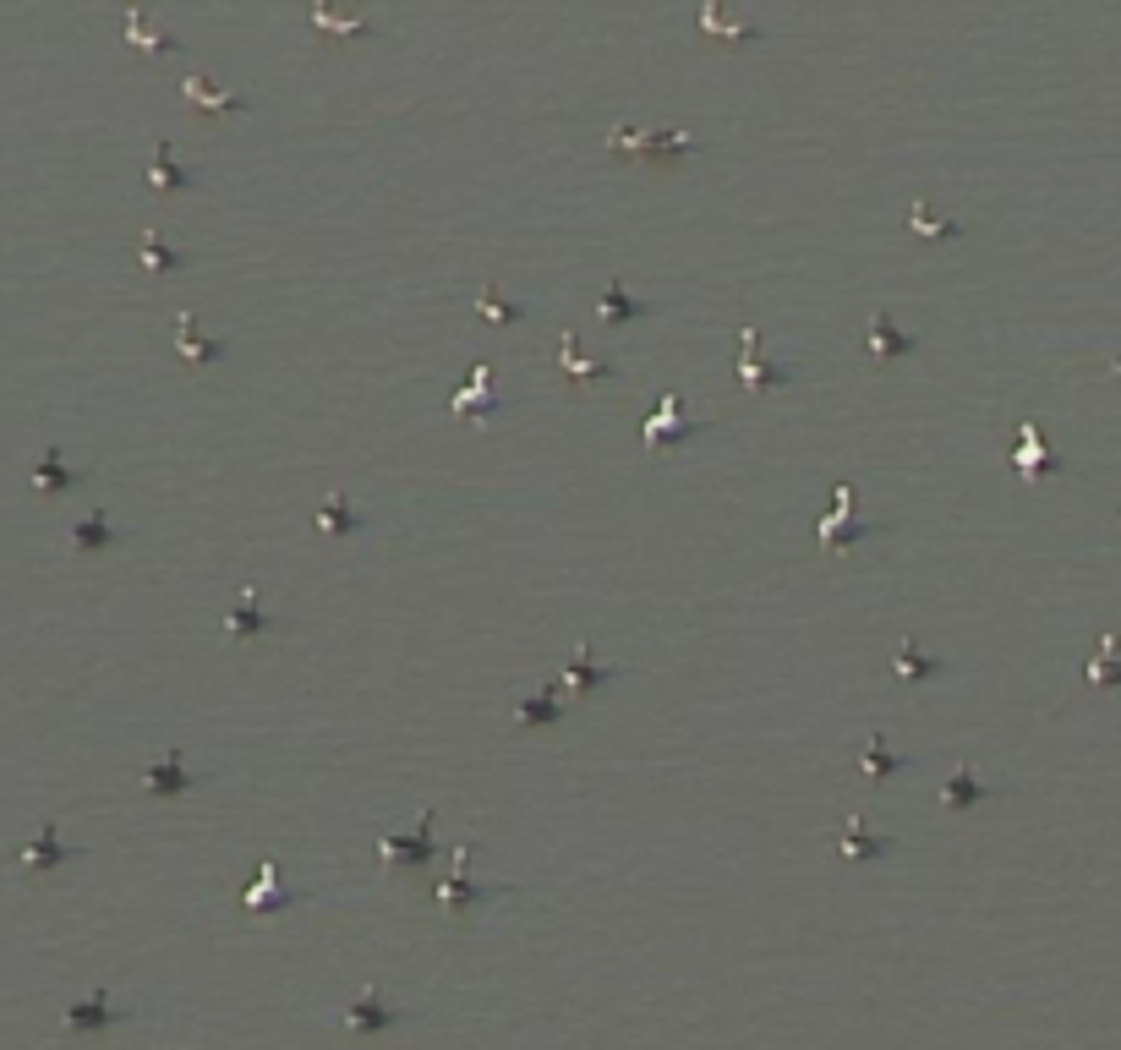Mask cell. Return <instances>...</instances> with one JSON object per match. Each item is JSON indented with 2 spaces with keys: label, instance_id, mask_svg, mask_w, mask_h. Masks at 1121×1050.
Wrapping results in <instances>:
<instances>
[{
  "label": "cell",
  "instance_id": "obj_1",
  "mask_svg": "<svg viewBox=\"0 0 1121 1050\" xmlns=\"http://www.w3.org/2000/svg\"><path fill=\"white\" fill-rule=\"evenodd\" d=\"M607 148L613 154H640V159H684V154H700V137L695 132H635V126H618L607 132Z\"/></svg>",
  "mask_w": 1121,
  "mask_h": 1050
},
{
  "label": "cell",
  "instance_id": "obj_2",
  "mask_svg": "<svg viewBox=\"0 0 1121 1050\" xmlns=\"http://www.w3.org/2000/svg\"><path fill=\"white\" fill-rule=\"evenodd\" d=\"M465 865H471V848L460 843V848H454V875L432 886V903H443V908H454V914H465V908H482V903H498V897H504L498 886H476Z\"/></svg>",
  "mask_w": 1121,
  "mask_h": 1050
},
{
  "label": "cell",
  "instance_id": "obj_3",
  "mask_svg": "<svg viewBox=\"0 0 1121 1050\" xmlns=\"http://www.w3.org/2000/svg\"><path fill=\"white\" fill-rule=\"evenodd\" d=\"M378 854L383 859H400V865H416L422 870L432 859V810H422V821H416V832H383L378 837Z\"/></svg>",
  "mask_w": 1121,
  "mask_h": 1050
},
{
  "label": "cell",
  "instance_id": "obj_4",
  "mask_svg": "<svg viewBox=\"0 0 1121 1050\" xmlns=\"http://www.w3.org/2000/svg\"><path fill=\"white\" fill-rule=\"evenodd\" d=\"M394 1023H405V1012L389 1007L383 990H361V996L345 1007V1029L350 1034H378V1029H394Z\"/></svg>",
  "mask_w": 1121,
  "mask_h": 1050
},
{
  "label": "cell",
  "instance_id": "obj_5",
  "mask_svg": "<svg viewBox=\"0 0 1121 1050\" xmlns=\"http://www.w3.org/2000/svg\"><path fill=\"white\" fill-rule=\"evenodd\" d=\"M733 378L744 383V389H777V383L799 378L793 367H766L761 356H755V329L739 334V361H733Z\"/></svg>",
  "mask_w": 1121,
  "mask_h": 1050
},
{
  "label": "cell",
  "instance_id": "obj_6",
  "mask_svg": "<svg viewBox=\"0 0 1121 1050\" xmlns=\"http://www.w3.org/2000/svg\"><path fill=\"white\" fill-rule=\"evenodd\" d=\"M711 422H690V416L679 411V394H662V411L646 422V449H657V443H679V438H695V433H706Z\"/></svg>",
  "mask_w": 1121,
  "mask_h": 1050
},
{
  "label": "cell",
  "instance_id": "obj_7",
  "mask_svg": "<svg viewBox=\"0 0 1121 1050\" xmlns=\"http://www.w3.org/2000/svg\"><path fill=\"white\" fill-rule=\"evenodd\" d=\"M864 345H870V356H875V361H897V356H908V350H919V340H914V334H903V329H897V323H892V312H886V307L870 318V329H864Z\"/></svg>",
  "mask_w": 1121,
  "mask_h": 1050
},
{
  "label": "cell",
  "instance_id": "obj_8",
  "mask_svg": "<svg viewBox=\"0 0 1121 1050\" xmlns=\"http://www.w3.org/2000/svg\"><path fill=\"white\" fill-rule=\"evenodd\" d=\"M613 673L618 668H613V662H597V651H591V646H575L564 657V684H569V690H580V695L597 690V684H607Z\"/></svg>",
  "mask_w": 1121,
  "mask_h": 1050
},
{
  "label": "cell",
  "instance_id": "obj_9",
  "mask_svg": "<svg viewBox=\"0 0 1121 1050\" xmlns=\"http://www.w3.org/2000/svg\"><path fill=\"white\" fill-rule=\"evenodd\" d=\"M597 312H602V323H635V318H651L657 307H651V301H635V296H629L624 279H607L602 307H597Z\"/></svg>",
  "mask_w": 1121,
  "mask_h": 1050
},
{
  "label": "cell",
  "instance_id": "obj_10",
  "mask_svg": "<svg viewBox=\"0 0 1121 1050\" xmlns=\"http://www.w3.org/2000/svg\"><path fill=\"white\" fill-rule=\"evenodd\" d=\"M296 903H307V897H301V892H285V886L274 881V865L263 859V865H258V881L247 886V908L258 914V908H296Z\"/></svg>",
  "mask_w": 1121,
  "mask_h": 1050
},
{
  "label": "cell",
  "instance_id": "obj_11",
  "mask_svg": "<svg viewBox=\"0 0 1121 1050\" xmlns=\"http://www.w3.org/2000/svg\"><path fill=\"white\" fill-rule=\"evenodd\" d=\"M126 1018V1007H110V996H88V1001H77L72 1012H66V1029H110V1023H121Z\"/></svg>",
  "mask_w": 1121,
  "mask_h": 1050
},
{
  "label": "cell",
  "instance_id": "obj_12",
  "mask_svg": "<svg viewBox=\"0 0 1121 1050\" xmlns=\"http://www.w3.org/2000/svg\"><path fill=\"white\" fill-rule=\"evenodd\" d=\"M175 350H181L186 361H219V356H225V345H219V340H203V334H197L192 312H181V318H175Z\"/></svg>",
  "mask_w": 1121,
  "mask_h": 1050
},
{
  "label": "cell",
  "instance_id": "obj_13",
  "mask_svg": "<svg viewBox=\"0 0 1121 1050\" xmlns=\"http://www.w3.org/2000/svg\"><path fill=\"white\" fill-rule=\"evenodd\" d=\"M252 629H274V618L258 608V591L247 586V591L236 597V608L225 613V635H252Z\"/></svg>",
  "mask_w": 1121,
  "mask_h": 1050
},
{
  "label": "cell",
  "instance_id": "obj_14",
  "mask_svg": "<svg viewBox=\"0 0 1121 1050\" xmlns=\"http://www.w3.org/2000/svg\"><path fill=\"white\" fill-rule=\"evenodd\" d=\"M126 44H137V50H148V55H175V50H181V44H175V33L148 28L143 11H126Z\"/></svg>",
  "mask_w": 1121,
  "mask_h": 1050
},
{
  "label": "cell",
  "instance_id": "obj_15",
  "mask_svg": "<svg viewBox=\"0 0 1121 1050\" xmlns=\"http://www.w3.org/2000/svg\"><path fill=\"white\" fill-rule=\"evenodd\" d=\"M558 717H564V684H547L542 695L515 706V722H558Z\"/></svg>",
  "mask_w": 1121,
  "mask_h": 1050
},
{
  "label": "cell",
  "instance_id": "obj_16",
  "mask_svg": "<svg viewBox=\"0 0 1121 1050\" xmlns=\"http://www.w3.org/2000/svg\"><path fill=\"white\" fill-rule=\"evenodd\" d=\"M558 367L564 372H575V378H613V361H591V356H580V345H575V334H564L558 340Z\"/></svg>",
  "mask_w": 1121,
  "mask_h": 1050
},
{
  "label": "cell",
  "instance_id": "obj_17",
  "mask_svg": "<svg viewBox=\"0 0 1121 1050\" xmlns=\"http://www.w3.org/2000/svg\"><path fill=\"white\" fill-rule=\"evenodd\" d=\"M148 788H154V793H186V788H197V777L181 766V750H170V761L148 766Z\"/></svg>",
  "mask_w": 1121,
  "mask_h": 1050
},
{
  "label": "cell",
  "instance_id": "obj_18",
  "mask_svg": "<svg viewBox=\"0 0 1121 1050\" xmlns=\"http://www.w3.org/2000/svg\"><path fill=\"white\" fill-rule=\"evenodd\" d=\"M66 859H72V848H61L55 826H44V832H39V843H28V848H22V865H28V870H50V865H66Z\"/></svg>",
  "mask_w": 1121,
  "mask_h": 1050
},
{
  "label": "cell",
  "instance_id": "obj_19",
  "mask_svg": "<svg viewBox=\"0 0 1121 1050\" xmlns=\"http://www.w3.org/2000/svg\"><path fill=\"white\" fill-rule=\"evenodd\" d=\"M312 22L329 28V33H340V39H372V33H378V22H372V17H334L329 6H312Z\"/></svg>",
  "mask_w": 1121,
  "mask_h": 1050
},
{
  "label": "cell",
  "instance_id": "obj_20",
  "mask_svg": "<svg viewBox=\"0 0 1121 1050\" xmlns=\"http://www.w3.org/2000/svg\"><path fill=\"white\" fill-rule=\"evenodd\" d=\"M908 230H919V236H963V219H947L930 203H914L908 208Z\"/></svg>",
  "mask_w": 1121,
  "mask_h": 1050
},
{
  "label": "cell",
  "instance_id": "obj_21",
  "mask_svg": "<svg viewBox=\"0 0 1121 1050\" xmlns=\"http://www.w3.org/2000/svg\"><path fill=\"white\" fill-rule=\"evenodd\" d=\"M1018 465L1023 471H1056V454H1050V443L1039 438V427H1023V443H1018Z\"/></svg>",
  "mask_w": 1121,
  "mask_h": 1050
},
{
  "label": "cell",
  "instance_id": "obj_22",
  "mask_svg": "<svg viewBox=\"0 0 1121 1050\" xmlns=\"http://www.w3.org/2000/svg\"><path fill=\"white\" fill-rule=\"evenodd\" d=\"M181 88H186V99L203 104V110H247V99H241V93H219V88H208L203 77H186Z\"/></svg>",
  "mask_w": 1121,
  "mask_h": 1050
},
{
  "label": "cell",
  "instance_id": "obj_23",
  "mask_svg": "<svg viewBox=\"0 0 1121 1050\" xmlns=\"http://www.w3.org/2000/svg\"><path fill=\"white\" fill-rule=\"evenodd\" d=\"M33 482H39L44 493H66V487H77L83 476H77V471H66V465H61V454H55V449H44V460H39V471H33Z\"/></svg>",
  "mask_w": 1121,
  "mask_h": 1050
},
{
  "label": "cell",
  "instance_id": "obj_24",
  "mask_svg": "<svg viewBox=\"0 0 1121 1050\" xmlns=\"http://www.w3.org/2000/svg\"><path fill=\"white\" fill-rule=\"evenodd\" d=\"M476 307H482L487 318H498V323H520L525 312H531V307H520V301H509L498 285H482V290H476Z\"/></svg>",
  "mask_w": 1121,
  "mask_h": 1050
},
{
  "label": "cell",
  "instance_id": "obj_25",
  "mask_svg": "<svg viewBox=\"0 0 1121 1050\" xmlns=\"http://www.w3.org/2000/svg\"><path fill=\"white\" fill-rule=\"evenodd\" d=\"M700 28H706V33H717V39H733V44H739V39H755V33H761L755 22H728L717 6H711V0L700 6Z\"/></svg>",
  "mask_w": 1121,
  "mask_h": 1050
},
{
  "label": "cell",
  "instance_id": "obj_26",
  "mask_svg": "<svg viewBox=\"0 0 1121 1050\" xmlns=\"http://www.w3.org/2000/svg\"><path fill=\"white\" fill-rule=\"evenodd\" d=\"M886 848H892V843H886V837H870V832H864V821H859V815H854V821L843 826V854H848V859H864V854H886Z\"/></svg>",
  "mask_w": 1121,
  "mask_h": 1050
},
{
  "label": "cell",
  "instance_id": "obj_27",
  "mask_svg": "<svg viewBox=\"0 0 1121 1050\" xmlns=\"http://www.w3.org/2000/svg\"><path fill=\"white\" fill-rule=\"evenodd\" d=\"M1083 679L1089 684H1121V662H1116V635H1105L1100 640V657L1083 668Z\"/></svg>",
  "mask_w": 1121,
  "mask_h": 1050
},
{
  "label": "cell",
  "instance_id": "obj_28",
  "mask_svg": "<svg viewBox=\"0 0 1121 1050\" xmlns=\"http://www.w3.org/2000/svg\"><path fill=\"white\" fill-rule=\"evenodd\" d=\"M493 394H487V367H476L471 372V383H465L460 394H454V411H493Z\"/></svg>",
  "mask_w": 1121,
  "mask_h": 1050
},
{
  "label": "cell",
  "instance_id": "obj_29",
  "mask_svg": "<svg viewBox=\"0 0 1121 1050\" xmlns=\"http://www.w3.org/2000/svg\"><path fill=\"white\" fill-rule=\"evenodd\" d=\"M881 744H886V739H870V750L859 755V766H864V772H870V777L903 772V766H908V755H892V750H881Z\"/></svg>",
  "mask_w": 1121,
  "mask_h": 1050
},
{
  "label": "cell",
  "instance_id": "obj_30",
  "mask_svg": "<svg viewBox=\"0 0 1121 1050\" xmlns=\"http://www.w3.org/2000/svg\"><path fill=\"white\" fill-rule=\"evenodd\" d=\"M137 258H143L148 268H186V252H175V247H165V241L148 230L143 236V247H137Z\"/></svg>",
  "mask_w": 1121,
  "mask_h": 1050
},
{
  "label": "cell",
  "instance_id": "obj_31",
  "mask_svg": "<svg viewBox=\"0 0 1121 1050\" xmlns=\"http://www.w3.org/2000/svg\"><path fill=\"white\" fill-rule=\"evenodd\" d=\"M148 181H154V186H192V175H186L181 165H175L170 143H159V154H154V170H148Z\"/></svg>",
  "mask_w": 1121,
  "mask_h": 1050
},
{
  "label": "cell",
  "instance_id": "obj_32",
  "mask_svg": "<svg viewBox=\"0 0 1121 1050\" xmlns=\"http://www.w3.org/2000/svg\"><path fill=\"white\" fill-rule=\"evenodd\" d=\"M318 525L323 531H361V515L345 504V498H329V504L318 509Z\"/></svg>",
  "mask_w": 1121,
  "mask_h": 1050
},
{
  "label": "cell",
  "instance_id": "obj_33",
  "mask_svg": "<svg viewBox=\"0 0 1121 1050\" xmlns=\"http://www.w3.org/2000/svg\"><path fill=\"white\" fill-rule=\"evenodd\" d=\"M985 793H990V788L979 783V777L968 772V766H957V777L947 783V793H941V799H947V804H974V799H985Z\"/></svg>",
  "mask_w": 1121,
  "mask_h": 1050
},
{
  "label": "cell",
  "instance_id": "obj_34",
  "mask_svg": "<svg viewBox=\"0 0 1121 1050\" xmlns=\"http://www.w3.org/2000/svg\"><path fill=\"white\" fill-rule=\"evenodd\" d=\"M110 542H115V525L104 520V515H88V520L72 531V547H110Z\"/></svg>",
  "mask_w": 1121,
  "mask_h": 1050
},
{
  "label": "cell",
  "instance_id": "obj_35",
  "mask_svg": "<svg viewBox=\"0 0 1121 1050\" xmlns=\"http://www.w3.org/2000/svg\"><path fill=\"white\" fill-rule=\"evenodd\" d=\"M864 531H875V525H870V520H826V525H821V547L854 542V536H864Z\"/></svg>",
  "mask_w": 1121,
  "mask_h": 1050
},
{
  "label": "cell",
  "instance_id": "obj_36",
  "mask_svg": "<svg viewBox=\"0 0 1121 1050\" xmlns=\"http://www.w3.org/2000/svg\"><path fill=\"white\" fill-rule=\"evenodd\" d=\"M897 673H941V662H925L914 640H903V657H897Z\"/></svg>",
  "mask_w": 1121,
  "mask_h": 1050
},
{
  "label": "cell",
  "instance_id": "obj_37",
  "mask_svg": "<svg viewBox=\"0 0 1121 1050\" xmlns=\"http://www.w3.org/2000/svg\"><path fill=\"white\" fill-rule=\"evenodd\" d=\"M1111 367H1116V378H1121V350H1116V361H1111Z\"/></svg>",
  "mask_w": 1121,
  "mask_h": 1050
}]
</instances>
